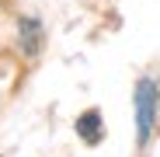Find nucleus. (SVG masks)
<instances>
[{
	"instance_id": "nucleus-1",
	"label": "nucleus",
	"mask_w": 160,
	"mask_h": 157,
	"mask_svg": "<svg viewBox=\"0 0 160 157\" xmlns=\"http://www.w3.org/2000/svg\"><path fill=\"white\" fill-rule=\"evenodd\" d=\"M153 122H157V84L150 77H143L136 84V143L139 147L150 143Z\"/></svg>"
},
{
	"instance_id": "nucleus-2",
	"label": "nucleus",
	"mask_w": 160,
	"mask_h": 157,
	"mask_svg": "<svg viewBox=\"0 0 160 157\" xmlns=\"http://www.w3.org/2000/svg\"><path fill=\"white\" fill-rule=\"evenodd\" d=\"M42 42H45L42 21L21 18V21H18V45H21V52H24V56H38V52H42Z\"/></svg>"
},
{
	"instance_id": "nucleus-3",
	"label": "nucleus",
	"mask_w": 160,
	"mask_h": 157,
	"mask_svg": "<svg viewBox=\"0 0 160 157\" xmlns=\"http://www.w3.org/2000/svg\"><path fill=\"white\" fill-rule=\"evenodd\" d=\"M77 133H80V140H84V143H101L104 140V122H101V112L98 108H91V112H84V115H80L77 119Z\"/></svg>"
}]
</instances>
